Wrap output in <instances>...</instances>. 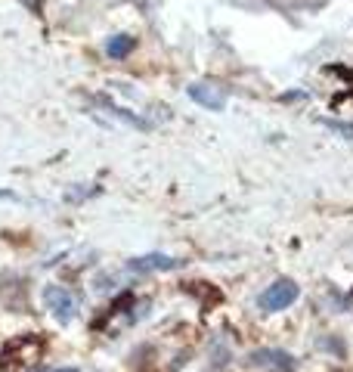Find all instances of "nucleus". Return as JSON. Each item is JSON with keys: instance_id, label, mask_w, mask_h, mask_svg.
<instances>
[{"instance_id": "1", "label": "nucleus", "mask_w": 353, "mask_h": 372, "mask_svg": "<svg viewBox=\"0 0 353 372\" xmlns=\"http://www.w3.org/2000/svg\"><path fill=\"white\" fill-rule=\"evenodd\" d=\"M298 295H301V289L295 285V279H276V282L266 285V289L261 291L257 307L266 310V314H279V310L291 307V304L298 301Z\"/></svg>"}, {"instance_id": "2", "label": "nucleus", "mask_w": 353, "mask_h": 372, "mask_svg": "<svg viewBox=\"0 0 353 372\" xmlns=\"http://www.w3.org/2000/svg\"><path fill=\"white\" fill-rule=\"evenodd\" d=\"M44 304H46V310H50L53 316H56V323H71L75 320V314H78V301H75V295H71L65 285H46L44 289Z\"/></svg>"}, {"instance_id": "3", "label": "nucleus", "mask_w": 353, "mask_h": 372, "mask_svg": "<svg viewBox=\"0 0 353 372\" xmlns=\"http://www.w3.org/2000/svg\"><path fill=\"white\" fill-rule=\"evenodd\" d=\"M186 90H189V96L196 99L202 109H208V112H223L226 109V87H217V84H208V81H196Z\"/></svg>"}, {"instance_id": "4", "label": "nucleus", "mask_w": 353, "mask_h": 372, "mask_svg": "<svg viewBox=\"0 0 353 372\" xmlns=\"http://www.w3.org/2000/svg\"><path fill=\"white\" fill-rule=\"evenodd\" d=\"M183 267L180 257H171V255H143V257H133L128 261V270L130 273H158V270H177Z\"/></svg>"}, {"instance_id": "5", "label": "nucleus", "mask_w": 353, "mask_h": 372, "mask_svg": "<svg viewBox=\"0 0 353 372\" xmlns=\"http://www.w3.org/2000/svg\"><path fill=\"white\" fill-rule=\"evenodd\" d=\"M248 363H255V366H266L273 372H291L295 369V357L285 354V350H255V354L248 357Z\"/></svg>"}, {"instance_id": "6", "label": "nucleus", "mask_w": 353, "mask_h": 372, "mask_svg": "<svg viewBox=\"0 0 353 372\" xmlns=\"http://www.w3.org/2000/svg\"><path fill=\"white\" fill-rule=\"evenodd\" d=\"M99 103L105 105V112H109V115L121 118V121H124V124H130V128H137V130H152V121H146V118L133 115V112L121 109V105H115V103H109V99H99Z\"/></svg>"}, {"instance_id": "7", "label": "nucleus", "mask_w": 353, "mask_h": 372, "mask_svg": "<svg viewBox=\"0 0 353 372\" xmlns=\"http://www.w3.org/2000/svg\"><path fill=\"white\" fill-rule=\"evenodd\" d=\"M133 50H137V37H130V35H115V37H109V44H105L109 59H128Z\"/></svg>"}, {"instance_id": "8", "label": "nucleus", "mask_w": 353, "mask_h": 372, "mask_svg": "<svg viewBox=\"0 0 353 372\" xmlns=\"http://www.w3.org/2000/svg\"><path fill=\"white\" fill-rule=\"evenodd\" d=\"M325 128H332L335 134H347L353 140V124H344V121H325Z\"/></svg>"}, {"instance_id": "9", "label": "nucleus", "mask_w": 353, "mask_h": 372, "mask_svg": "<svg viewBox=\"0 0 353 372\" xmlns=\"http://www.w3.org/2000/svg\"><path fill=\"white\" fill-rule=\"evenodd\" d=\"M22 3H25V10L28 12H41L44 10V0H22Z\"/></svg>"}, {"instance_id": "10", "label": "nucleus", "mask_w": 353, "mask_h": 372, "mask_svg": "<svg viewBox=\"0 0 353 372\" xmlns=\"http://www.w3.org/2000/svg\"><path fill=\"white\" fill-rule=\"evenodd\" d=\"M56 372H81V369H71V366H65V369H56Z\"/></svg>"}]
</instances>
